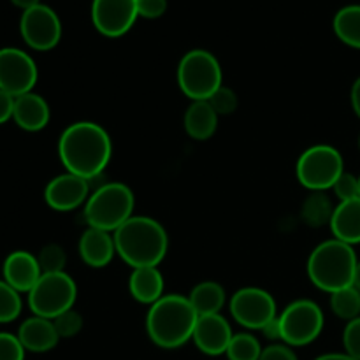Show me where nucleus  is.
Here are the masks:
<instances>
[{
  "mask_svg": "<svg viewBox=\"0 0 360 360\" xmlns=\"http://www.w3.org/2000/svg\"><path fill=\"white\" fill-rule=\"evenodd\" d=\"M334 32L350 48L360 49V6H347L340 9L334 16Z\"/></svg>",
  "mask_w": 360,
  "mask_h": 360,
  "instance_id": "nucleus-24",
  "label": "nucleus"
},
{
  "mask_svg": "<svg viewBox=\"0 0 360 360\" xmlns=\"http://www.w3.org/2000/svg\"><path fill=\"white\" fill-rule=\"evenodd\" d=\"M139 18L137 0H94L91 21L105 37H122Z\"/></svg>",
  "mask_w": 360,
  "mask_h": 360,
  "instance_id": "nucleus-13",
  "label": "nucleus"
},
{
  "mask_svg": "<svg viewBox=\"0 0 360 360\" xmlns=\"http://www.w3.org/2000/svg\"><path fill=\"white\" fill-rule=\"evenodd\" d=\"M116 253L132 269L157 267L169 250V236L157 220L132 217L112 234Z\"/></svg>",
  "mask_w": 360,
  "mask_h": 360,
  "instance_id": "nucleus-2",
  "label": "nucleus"
},
{
  "mask_svg": "<svg viewBox=\"0 0 360 360\" xmlns=\"http://www.w3.org/2000/svg\"><path fill=\"white\" fill-rule=\"evenodd\" d=\"M334 239L354 246L360 243V197L340 202L330 220Z\"/></svg>",
  "mask_w": 360,
  "mask_h": 360,
  "instance_id": "nucleus-20",
  "label": "nucleus"
},
{
  "mask_svg": "<svg viewBox=\"0 0 360 360\" xmlns=\"http://www.w3.org/2000/svg\"><path fill=\"white\" fill-rule=\"evenodd\" d=\"M77 287L67 273H46L28 292V306L35 316L55 320L67 309H72Z\"/></svg>",
  "mask_w": 360,
  "mask_h": 360,
  "instance_id": "nucleus-7",
  "label": "nucleus"
},
{
  "mask_svg": "<svg viewBox=\"0 0 360 360\" xmlns=\"http://www.w3.org/2000/svg\"><path fill=\"white\" fill-rule=\"evenodd\" d=\"M359 150H360V136H359Z\"/></svg>",
  "mask_w": 360,
  "mask_h": 360,
  "instance_id": "nucleus-44",
  "label": "nucleus"
},
{
  "mask_svg": "<svg viewBox=\"0 0 360 360\" xmlns=\"http://www.w3.org/2000/svg\"><path fill=\"white\" fill-rule=\"evenodd\" d=\"M315 360H357L347 354H326V355H320Z\"/></svg>",
  "mask_w": 360,
  "mask_h": 360,
  "instance_id": "nucleus-41",
  "label": "nucleus"
},
{
  "mask_svg": "<svg viewBox=\"0 0 360 360\" xmlns=\"http://www.w3.org/2000/svg\"><path fill=\"white\" fill-rule=\"evenodd\" d=\"M354 287L357 288V290L360 292V260L357 264V271H355V280H354Z\"/></svg>",
  "mask_w": 360,
  "mask_h": 360,
  "instance_id": "nucleus-42",
  "label": "nucleus"
},
{
  "mask_svg": "<svg viewBox=\"0 0 360 360\" xmlns=\"http://www.w3.org/2000/svg\"><path fill=\"white\" fill-rule=\"evenodd\" d=\"M210 104L211 108L217 111L218 116H227L232 115V112L238 109L239 98L238 94H236L232 88H227L221 84V86L210 97Z\"/></svg>",
  "mask_w": 360,
  "mask_h": 360,
  "instance_id": "nucleus-30",
  "label": "nucleus"
},
{
  "mask_svg": "<svg viewBox=\"0 0 360 360\" xmlns=\"http://www.w3.org/2000/svg\"><path fill=\"white\" fill-rule=\"evenodd\" d=\"M343 347L345 354L360 360V316L350 320L343 330Z\"/></svg>",
  "mask_w": 360,
  "mask_h": 360,
  "instance_id": "nucleus-32",
  "label": "nucleus"
},
{
  "mask_svg": "<svg viewBox=\"0 0 360 360\" xmlns=\"http://www.w3.org/2000/svg\"><path fill=\"white\" fill-rule=\"evenodd\" d=\"M330 309L341 320H355L360 316V292L352 287L341 288V290L330 294Z\"/></svg>",
  "mask_w": 360,
  "mask_h": 360,
  "instance_id": "nucleus-26",
  "label": "nucleus"
},
{
  "mask_svg": "<svg viewBox=\"0 0 360 360\" xmlns=\"http://www.w3.org/2000/svg\"><path fill=\"white\" fill-rule=\"evenodd\" d=\"M39 266H41L42 274L46 273H63L67 255L60 245H46L37 255Z\"/></svg>",
  "mask_w": 360,
  "mask_h": 360,
  "instance_id": "nucleus-29",
  "label": "nucleus"
},
{
  "mask_svg": "<svg viewBox=\"0 0 360 360\" xmlns=\"http://www.w3.org/2000/svg\"><path fill=\"white\" fill-rule=\"evenodd\" d=\"M116 253L115 238L111 232L88 227L79 239V255L86 266L101 269L109 266Z\"/></svg>",
  "mask_w": 360,
  "mask_h": 360,
  "instance_id": "nucleus-18",
  "label": "nucleus"
},
{
  "mask_svg": "<svg viewBox=\"0 0 360 360\" xmlns=\"http://www.w3.org/2000/svg\"><path fill=\"white\" fill-rule=\"evenodd\" d=\"M281 341L288 347H304L313 343L323 330V313L316 302L299 299L280 315Z\"/></svg>",
  "mask_w": 360,
  "mask_h": 360,
  "instance_id": "nucleus-9",
  "label": "nucleus"
},
{
  "mask_svg": "<svg viewBox=\"0 0 360 360\" xmlns=\"http://www.w3.org/2000/svg\"><path fill=\"white\" fill-rule=\"evenodd\" d=\"M49 105L44 97L34 94H25L14 98V112L13 120L20 129L27 132H39L49 123Z\"/></svg>",
  "mask_w": 360,
  "mask_h": 360,
  "instance_id": "nucleus-19",
  "label": "nucleus"
},
{
  "mask_svg": "<svg viewBox=\"0 0 360 360\" xmlns=\"http://www.w3.org/2000/svg\"><path fill=\"white\" fill-rule=\"evenodd\" d=\"M218 127V115L210 101L192 102L185 112V130L192 139L206 141L213 137Z\"/></svg>",
  "mask_w": 360,
  "mask_h": 360,
  "instance_id": "nucleus-22",
  "label": "nucleus"
},
{
  "mask_svg": "<svg viewBox=\"0 0 360 360\" xmlns=\"http://www.w3.org/2000/svg\"><path fill=\"white\" fill-rule=\"evenodd\" d=\"M264 336L271 341H281V326H280V316L271 320L266 327L262 329Z\"/></svg>",
  "mask_w": 360,
  "mask_h": 360,
  "instance_id": "nucleus-38",
  "label": "nucleus"
},
{
  "mask_svg": "<svg viewBox=\"0 0 360 360\" xmlns=\"http://www.w3.org/2000/svg\"><path fill=\"white\" fill-rule=\"evenodd\" d=\"M334 210L336 207H333L329 197L323 195L322 192H315L302 204V218L311 227H320V225L330 224Z\"/></svg>",
  "mask_w": 360,
  "mask_h": 360,
  "instance_id": "nucleus-25",
  "label": "nucleus"
},
{
  "mask_svg": "<svg viewBox=\"0 0 360 360\" xmlns=\"http://www.w3.org/2000/svg\"><path fill=\"white\" fill-rule=\"evenodd\" d=\"M167 11V0H137V13L146 20H157Z\"/></svg>",
  "mask_w": 360,
  "mask_h": 360,
  "instance_id": "nucleus-35",
  "label": "nucleus"
},
{
  "mask_svg": "<svg viewBox=\"0 0 360 360\" xmlns=\"http://www.w3.org/2000/svg\"><path fill=\"white\" fill-rule=\"evenodd\" d=\"M90 181L81 176L65 172L48 183L44 190V199L51 210L67 213V211L77 210L81 204H86L90 197Z\"/></svg>",
  "mask_w": 360,
  "mask_h": 360,
  "instance_id": "nucleus-14",
  "label": "nucleus"
},
{
  "mask_svg": "<svg viewBox=\"0 0 360 360\" xmlns=\"http://www.w3.org/2000/svg\"><path fill=\"white\" fill-rule=\"evenodd\" d=\"M357 264L354 246L329 239L316 246L309 255L308 276L316 288L334 294L354 285Z\"/></svg>",
  "mask_w": 360,
  "mask_h": 360,
  "instance_id": "nucleus-4",
  "label": "nucleus"
},
{
  "mask_svg": "<svg viewBox=\"0 0 360 360\" xmlns=\"http://www.w3.org/2000/svg\"><path fill=\"white\" fill-rule=\"evenodd\" d=\"M18 340L23 345L25 352L44 354V352L53 350L58 345L60 336L56 333L53 320L34 315L32 319L25 320L20 326Z\"/></svg>",
  "mask_w": 360,
  "mask_h": 360,
  "instance_id": "nucleus-17",
  "label": "nucleus"
},
{
  "mask_svg": "<svg viewBox=\"0 0 360 360\" xmlns=\"http://www.w3.org/2000/svg\"><path fill=\"white\" fill-rule=\"evenodd\" d=\"M259 360H299V359L288 345L276 343L267 347L266 350H262V355H260Z\"/></svg>",
  "mask_w": 360,
  "mask_h": 360,
  "instance_id": "nucleus-36",
  "label": "nucleus"
},
{
  "mask_svg": "<svg viewBox=\"0 0 360 360\" xmlns=\"http://www.w3.org/2000/svg\"><path fill=\"white\" fill-rule=\"evenodd\" d=\"M333 190L341 202H345V200L357 199L359 197V178H355V176L350 174V172H343V174L338 178V181L334 183Z\"/></svg>",
  "mask_w": 360,
  "mask_h": 360,
  "instance_id": "nucleus-33",
  "label": "nucleus"
},
{
  "mask_svg": "<svg viewBox=\"0 0 360 360\" xmlns=\"http://www.w3.org/2000/svg\"><path fill=\"white\" fill-rule=\"evenodd\" d=\"M350 101H352V108H354L355 115H357L359 120H360V77L355 79L354 86H352Z\"/></svg>",
  "mask_w": 360,
  "mask_h": 360,
  "instance_id": "nucleus-39",
  "label": "nucleus"
},
{
  "mask_svg": "<svg viewBox=\"0 0 360 360\" xmlns=\"http://www.w3.org/2000/svg\"><path fill=\"white\" fill-rule=\"evenodd\" d=\"M53 323L60 338H74L83 329V316L76 309H67L62 315L56 316Z\"/></svg>",
  "mask_w": 360,
  "mask_h": 360,
  "instance_id": "nucleus-31",
  "label": "nucleus"
},
{
  "mask_svg": "<svg viewBox=\"0 0 360 360\" xmlns=\"http://www.w3.org/2000/svg\"><path fill=\"white\" fill-rule=\"evenodd\" d=\"M231 313L239 326L253 330H262L278 316L273 295L257 287H246L236 292L231 299Z\"/></svg>",
  "mask_w": 360,
  "mask_h": 360,
  "instance_id": "nucleus-10",
  "label": "nucleus"
},
{
  "mask_svg": "<svg viewBox=\"0 0 360 360\" xmlns=\"http://www.w3.org/2000/svg\"><path fill=\"white\" fill-rule=\"evenodd\" d=\"M14 98L13 95H9L7 91L0 90V125L6 122H9L13 118L14 112Z\"/></svg>",
  "mask_w": 360,
  "mask_h": 360,
  "instance_id": "nucleus-37",
  "label": "nucleus"
},
{
  "mask_svg": "<svg viewBox=\"0 0 360 360\" xmlns=\"http://www.w3.org/2000/svg\"><path fill=\"white\" fill-rule=\"evenodd\" d=\"M11 2H13L16 7H20V9L27 11V9H30V7L39 6V4H41V0H11Z\"/></svg>",
  "mask_w": 360,
  "mask_h": 360,
  "instance_id": "nucleus-40",
  "label": "nucleus"
},
{
  "mask_svg": "<svg viewBox=\"0 0 360 360\" xmlns=\"http://www.w3.org/2000/svg\"><path fill=\"white\" fill-rule=\"evenodd\" d=\"M134 193L123 183L109 181L97 186L84 204V220L88 227L116 232L132 218Z\"/></svg>",
  "mask_w": 360,
  "mask_h": 360,
  "instance_id": "nucleus-5",
  "label": "nucleus"
},
{
  "mask_svg": "<svg viewBox=\"0 0 360 360\" xmlns=\"http://www.w3.org/2000/svg\"><path fill=\"white\" fill-rule=\"evenodd\" d=\"M232 338L234 334H232L231 323L220 313H217V315L199 316L192 340L202 354L210 355V357H218L227 352Z\"/></svg>",
  "mask_w": 360,
  "mask_h": 360,
  "instance_id": "nucleus-15",
  "label": "nucleus"
},
{
  "mask_svg": "<svg viewBox=\"0 0 360 360\" xmlns=\"http://www.w3.org/2000/svg\"><path fill=\"white\" fill-rule=\"evenodd\" d=\"M20 32L23 41L35 51H49L62 37V23L49 6L39 4L23 11L20 20Z\"/></svg>",
  "mask_w": 360,
  "mask_h": 360,
  "instance_id": "nucleus-11",
  "label": "nucleus"
},
{
  "mask_svg": "<svg viewBox=\"0 0 360 360\" xmlns=\"http://www.w3.org/2000/svg\"><path fill=\"white\" fill-rule=\"evenodd\" d=\"M224 72L213 53L206 49H192L178 65V84L183 94L195 101H210L221 86Z\"/></svg>",
  "mask_w": 360,
  "mask_h": 360,
  "instance_id": "nucleus-6",
  "label": "nucleus"
},
{
  "mask_svg": "<svg viewBox=\"0 0 360 360\" xmlns=\"http://www.w3.org/2000/svg\"><path fill=\"white\" fill-rule=\"evenodd\" d=\"M197 315L188 297L169 294L151 304L146 316V330L157 347L172 350L179 348L193 338Z\"/></svg>",
  "mask_w": 360,
  "mask_h": 360,
  "instance_id": "nucleus-3",
  "label": "nucleus"
},
{
  "mask_svg": "<svg viewBox=\"0 0 360 360\" xmlns=\"http://www.w3.org/2000/svg\"><path fill=\"white\" fill-rule=\"evenodd\" d=\"M225 355L229 360H259L262 355V347L253 334H234Z\"/></svg>",
  "mask_w": 360,
  "mask_h": 360,
  "instance_id": "nucleus-27",
  "label": "nucleus"
},
{
  "mask_svg": "<svg viewBox=\"0 0 360 360\" xmlns=\"http://www.w3.org/2000/svg\"><path fill=\"white\" fill-rule=\"evenodd\" d=\"M130 294L143 304H155L164 297V276L158 267H139L134 269L129 280Z\"/></svg>",
  "mask_w": 360,
  "mask_h": 360,
  "instance_id": "nucleus-21",
  "label": "nucleus"
},
{
  "mask_svg": "<svg viewBox=\"0 0 360 360\" xmlns=\"http://www.w3.org/2000/svg\"><path fill=\"white\" fill-rule=\"evenodd\" d=\"M2 273L4 281L20 294H28L35 287L39 278L42 276L37 257L25 252V250H18V252H13L7 257L6 262H4Z\"/></svg>",
  "mask_w": 360,
  "mask_h": 360,
  "instance_id": "nucleus-16",
  "label": "nucleus"
},
{
  "mask_svg": "<svg viewBox=\"0 0 360 360\" xmlns=\"http://www.w3.org/2000/svg\"><path fill=\"white\" fill-rule=\"evenodd\" d=\"M23 302L20 292L0 280V323H9L20 316Z\"/></svg>",
  "mask_w": 360,
  "mask_h": 360,
  "instance_id": "nucleus-28",
  "label": "nucleus"
},
{
  "mask_svg": "<svg viewBox=\"0 0 360 360\" xmlns=\"http://www.w3.org/2000/svg\"><path fill=\"white\" fill-rule=\"evenodd\" d=\"M295 172L302 186L313 192H323L333 188L338 178L343 174L345 162L336 148L329 144H316L299 157Z\"/></svg>",
  "mask_w": 360,
  "mask_h": 360,
  "instance_id": "nucleus-8",
  "label": "nucleus"
},
{
  "mask_svg": "<svg viewBox=\"0 0 360 360\" xmlns=\"http://www.w3.org/2000/svg\"><path fill=\"white\" fill-rule=\"evenodd\" d=\"M197 315H217L225 304V288L218 281H202L195 285L188 295Z\"/></svg>",
  "mask_w": 360,
  "mask_h": 360,
  "instance_id": "nucleus-23",
  "label": "nucleus"
},
{
  "mask_svg": "<svg viewBox=\"0 0 360 360\" xmlns=\"http://www.w3.org/2000/svg\"><path fill=\"white\" fill-rule=\"evenodd\" d=\"M0 360H25V348L18 336L0 333Z\"/></svg>",
  "mask_w": 360,
  "mask_h": 360,
  "instance_id": "nucleus-34",
  "label": "nucleus"
},
{
  "mask_svg": "<svg viewBox=\"0 0 360 360\" xmlns=\"http://www.w3.org/2000/svg\"><path fill=\"white\" fill-rule=\"evenodd\" d=\"M359 197H360V176H359Z\"/></svg>",
  "mask_w": 360,
  "mask_h": 360,
  "instance_id": "nucleus-43",
  "label": "nucleus"
},
{
  "mask_svg": "<svg viewBox=\"0 0 360 360\" xmlns=\"http://www.w3.org/2000/svg\"><path fill=\"white\" fill-rule=\"evenodd\" d=\"M37 65L23 49H0V90L13 97L30 94L37 83Z\"/></svg>",
  "mask_w": 360,
  "mask_h": 360,
  "instance_id": "nucleus-12",
  "label": "nucleus"
},
{
  "mask_svg": "<svg viewBox=\"0 0 360 360\" xmlns=\"http://www.w3.org/2000/svg\"><path fill=\"white\" fill-rule=\"evenodd\" d=\"M58 155L67 172L90 181L102 176L111 160V137L98 123L76 122L60 136Z\"/></svg>",
  "mask_w": 360,
  "mask_h": 360,
  "instance_id": "nucleus-1",
  "label": "nucleus"
}]
</instances>
